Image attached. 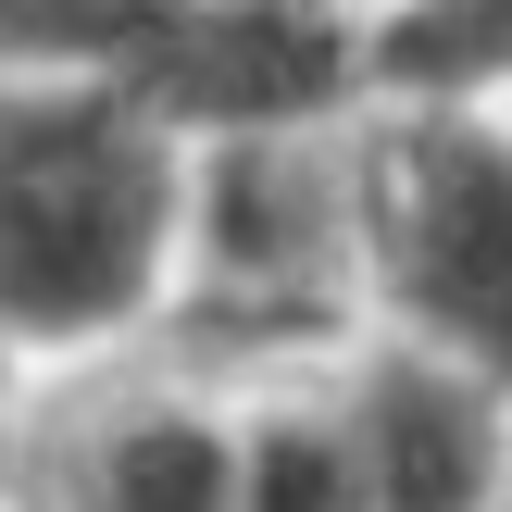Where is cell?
<instances>
[{
  "mask_svg": "<svg viewBox=\"0 0 512 512\" xmlns=\"http://www.w3.org/2000/svg\"><path fill=\"white\" fill-rule=\"evenodd\" d=\"M388 250H400V288L450 338L512 363V150L500 138L425 125L388 175Z\"/></svg>",
  "mask_w": 512,
  "mask_h": 512,
  "instance_id": "cell-2",
  "label": "cell"
},
{
  "mask_svg": "<svg viewBox=\"0 0 512 512\" xmlns=\"http://www.w3.org/2000/svg\"><path fill=\"white\" fill-rule=\"evenodd\" d=\"M325 250H338V225H325L313 163L250 138L213 175V300L225 313H313L325 300Z\"/></svg>",
  "mask_w": 512,
  "mask_h": 512,
  "instance_id": "cell-4",
  "label": "cell"
},
{
  "mask_svg": "<svg viewBox=\"0 0 512 512\" xmlns=\"http://www.w3.org/2000/svg\"><path fill=\"white\" fill-rule=\"evenodd\" d=\"M388 63L425 75V88H450V75H500L512 63V13H413V25H388Z\"/></svg>",
  "mask_w": 512,
  "mask_h": 512,
  "instance_id": "cell-8",
  "label": "cell"
},
{
  "mask_svg": "<svg viewBox=\"0 0 512 512\" xmlns=\"http://www.w3.org/2000/svg\"><path fill=\"white\" fill-rule=\"evenodd\" d=\"M488 488V413L425 363H388L363 400V512H475Z\"/></svg>",
  "mask_w": 512,
  "mask_h": 512,
  "instance_id": "cell-5",
  "label": "cell"
},
{
  "mask_svg": "<svg viewBox=\"0 0 512 512\" xmlns=\"http://www.w3.org/2000/svg\"><path fill=\"white\" fill-rule=\"evenodd\" d=\"M113 63H138V88L175 100V113L275 125L338 88V25H313V13H125Z\"/></svg>",
  "mask_w": 512,
  "mask_h": 512,
  "instance_id": "cell-3",
  "label": "cell"
},
{
  "mask_svg": "<svg viewBox=\"0 0 512 512\" xmlns=\"http://www.w3.org/2000/svg\"><path fill=\"white\" fill-rule=\"evenodd\" d=\"M163 238V150L113 100H0V325L125 313Z\"/></svg>",
  "mask_w": 512,
  "mask_h": 512,
  "instance_id": "cell-1",
  "label": "cell"
},
{
  "mask_svg": "<svg viewBox=\"0 0 512 512\" xmlns=\"http://www.w3.org/2000/svg\"><path fill=\"white\" fill-rule=\"evenodd\" d=\"M250 512H363V450L325 425H275L250 450Z\"/></svg>",
  "mask_w": 512,
  "mask_h": 512,
  "instance_id": "cell-7",
  "label": "cell"
},
{
  "mask_svg": "<svg viewBox=\"0 0 512 512\" xmlns=\"http://www.w3.org/2000/svg\"><path fill=\"white\" fill-rule=\"evenodd\" d=\"M50 512H225V450L200 413L75 425L63 463H50Z\"/></svg>",
  "mask_w": 512,
  "mask_h": 512,
  "instance_id": "cell-6",
  "label": "cell"
}]
</instances>
